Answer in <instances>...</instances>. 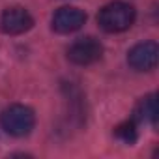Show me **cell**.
I'll return each mask as SVG.
<instances>
[{"label": "cell", "instance_id": "cell-6", "mask_svg": "<svg viewBox=\"0 0 159 159\" xmlns=\"http://www.w3.org/2000/svg\"><path fill=\"white\" fill-rule=\"evenodd\" d=\"M86 21L84 11H81L79 8H60L54 15H52V30L58 34H71L77 32L79 28H83Z\"/></svg>", "mask_w": 159, "mask_h": 159}, {"label": "cell", "instance_id": "cell-2", "mask_svg": "<svg viewBox=\"0 0 159 159\" xmlns=\"http://www.w3.org/2000/svg\"><path fill=\"white\" fill-rule=\"evenodd\" d=\"M36 124L34 111L26 105H10L0 114V125L11 137H26Z\"/></svg>", "mask_w": 159, "mask_h": 159}, {"label": "cell", "instance_id": "cell-7", "mask_svg": "<svg viewBox=\"0 0 159 159\" xmlns=\"http://www.w3.org/2000/svg\"><path fill=\"white\" fill-rule=\"evenodd\" d=\"M133 120L139 124H157V101H155V94H150L146 98H142L139 101V105L135 107V116Z\"/></svg>", "mask_w": 159, "mask_h": 159}, {"label": "cell", "instance_id": "cell-8", "mask_svg": "<svg viewBox=\"0 0 159 159\" xmlns=\"http://www.w3.org/2000/svg\"><path fill=\"white\" fill-rule=\"evenodd\" d=\"M114 135L116 139H120L125 144H133L137 140V122L135 120H127L120 125L114 127Z\"/></svg>", "mask_w": 159, "mask_h": 159}, {"label": "cell", "instance_id": "cell-1", "mask_svg": "<svg viewBox=\"0 0 159 159\" xmlns=\"http://www.w3.org/2000/svg\"><path fill=\"white\" fill-rule=\"evenodd\" d=\"M133 21H135V8L125 2H111L98 15L99 26L109 34H118L127 30L133 25Z\"/></svg>", "mask_w": 159, "mask_h": 159}, {"label": "cell", "instance_id": "cell-4", "mask_svg": "<svg viewBox=\"0 0 159 159\" xmlns=\"http://www.w3.org/2000/svg\"><path fill=\"white\" fill-rule=\"evenodd\" d=\"M34 25V19L32 15L25 10V8H8L2 17H0V30L8 36H19V34H25L32 28Z\"/></svg>", "mask_w": 159, "mask_h": 159}, {"label": "cell", "instance_id": "cell-5", "mask_svg": "<svg viewBox=\"0 0 159 159\" xmlns=\"http://www.w3.org/2000/svg\"><path fill=\"white\" fill-rule=\"evenodd\" d=\"M159 47L155 41H142L127 52V62L137 71H150L157 66Z\"/></svg>", "mask_w": 159, "mask_h": 159}, {"label": "cell", "instance_id": "cell-3", "mask_svg": "<svg viewBox=\"0 0 159 159\" xmlns=\"http://www.w3.org/2000/svg\"><path fill=\"white\" fill-rule=\"evenodd\" d=\"M103 54V45L96 38H81L67 49V58L77 66H90Z\"/></svg>", "mask_w": 159, "mask_h": 159}]
</instances>
